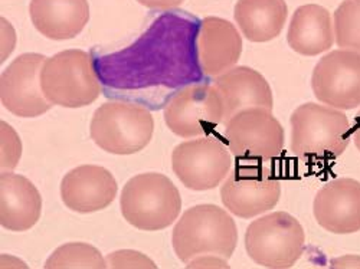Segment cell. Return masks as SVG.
<instances>
[{"instance_id":"cell-27","label":"cell","mask_w":360,"mask_h":269,"mask_svg":"<svg viewBox=\"0 0 360 269\" xmlns=\"http://www.w3.org/2000/svg\"><path fill=\"white\" fill-rule=\"evenodd\" d=\"M141 6L155 11H169L182 5L185 0H137Z\"/></svg>"},{"instance_id":"cell-23","label":"cell","mask_w":360,"mask_h":269,"mask_svg":"<svg viewBox=\"0 0 360 269\" xmlns=\"http://www.w3.org/2000/svg\"><path fill=\"white\" fill-rule=\"evenodd\" d=\"M2 127V171L18 167L22 156V143L18 133L6 123H0Z\"/></svg>"},{"instance_id":"cell-29","label":"cell","mask_w":360,"mask_h":269,"mask_svg":"<svg viewBox=\"0 0 360 269\" xmlns=\"http://www.w3.org/2000/svg\"><path fill=\"white\" fill-rule=\"evenodd\" d=\"M352 138H353L354 145L360 153V111L354 117V122H353V126H352Z\"/></svg>"},{"instance_id":"cell-24","label":"cell","mask_w":360,"mask_h":269,"mask_svg":"<svg viewBox=\"0 0 360 269\" xmlns=\"http://www.w3.org/2000/svg\"><path fill=\"white\" fill-rule=\"evenodd\" d=\"M105 261H107V268H114V269H123V268L156 269L158 268V265L148 256L133 249H122V251L111 252L105 258Z\"/></svg>"},{"instance_id":"cell-16","label":"cell","mask_w":360,"mask_h":269,"mask_svg":"<svg viewBox=\"0 0 360 269\" xmlns=\"http://www.w3.org/2000/svg\"><path fill=\"white\" fill-rule=\"evenodd\" d=\"M42 197L37 186L12 170L0 176V225L12 232H25L41 219Z\"/></svg>"},{"instance_id":"cell-19","label":"cell","mask_w":360,"mask_h":269,"mask_svg":"<svg viewBox=\"0 0 360 269\" xmlns=\"http://www.w3.org/2000/svg\"><path fill=\"white\" fill-rule=\"evenodd\" d=\"M287 42L303 56L320 55L335 44V25L328 11L320 5H304L295 9L288 25Z\"/></svg>"},{"instance_id":"cell-11","label":"cell","mask_w":360,"mask_h":269,"mask_svg":"<svg viewBox=\"0 0 360 269\" xmlns=\"http://www.w3.org/2000/svg\"><path fill=\"white\" fill-rule=\"evenodd\" d=\"M316 98L338 110L360 107V52L338 49L324 55L311 74Z\"/></svg>"},{"instance_id":"cell-25","label":"cell","mask_w":360,"mask_h":269,"mask_svg":"<svg viewBox=\"0 0 360 269\" xmlns=\"http://www.w3.org/2000/svg\"><path fill=\"white\" fill-rule=\"evenodd\" d=\"M186 268H229V265H228V259L219 255L206 254V255H200L191 259L186 263Z\"/></svg>"},{"instance_id":"cell-1","label":"cell","mask_w":360,"mask_h":269,"mask_svg":"<svg viewBox=\"0 0 360 269\" xmlns=\"http://www.w3.org/2000/svg\"><path fill=\"white\" fill-rule=\"evenodd\" d=\"M172 245L184 263L206 254L229 259L238 245V228L225 209L217 204H198L177 221Z\"/></svg>"},{"instance_id":"cell-6","label":"cell","mask_w":360,"mask_h":269,"mask_svg":"<svg viewBox=\"0 0 360 269\" xmlns=\"http://www.w3.org/2000/svg\"><path fill=\"white\" fill-rule=\"evenodd\" d=\"M304 229L292 215L273 212L255 219L245 232L248 256L269 269L292 268L303 256Z\"/></svg>"},{"instance_id":"cell-21","label":"cell","mask_w":360,"mask_h":269,"mask_svg":"<svg viewBox=\"0 0 360 269\" xmlns=\"http://www.w3.org/2000/svg\"><path fill=\"white\" fill-rule=\"evenodd\" d=\"M46 269H104L107 261L93 245L70 242L59 247L45 262Z\"/></svg>"},{"instance_id":"cell-13","label":"cell","mask_w":360,"mask_h":269,"mask_svg":"<svg viewBox=\"0 0 360 269\" xmlns=\"http://www.w3.org/2000/svg\"><path fill=\"white\" fill-rule=\"evenodd\" d=\"M243 53V37L233 23L209 16L200 20L196 35V61L205 77L217 78L236 67Z\"/></svg>"},{"instance_id":"cell-5","label":"cell","mask_w":360,"mask_h":269,"mask_svg":"<svg viewBox=\"0 0 360 269\" xmlns=\"http://www.w3.org/2000/svg\"><path fill=\"white\" fill-rule=\"evenodd\" d=\"M155 119L143 105L110 101L98 107L89 124V134L101 150L130 156L141 152L152 141Z\"/></svg>"},{"instance_id":"cell-3","label":"cell","mask_w":360,"mask_h":269,"mask_svg":"<svg viewBox=\"0 0 360 269\" xmlns=\"http://www.w3.org/2000/svg\"><path fill=\"white\" fill-rule=\"evenodd\" d=\"M120 207L126 222L136 229L158 232L176 222L182 211V197L167 176L141 173L123 188Z\"/></svg>"},{"instance_id":"cell-14","label":"cell","mask_w":360,"mask_h":269,"mask_svg":"<svg viewBox=\"0 0 360 269\" xmlns=\"http://www.w3.org/2000/svg\"><path fill=\"white\" fill-rule=\"evenodd\" d=\"M313 214L317 223L335 235L360 230V182L349 177L335 178L316 195Z\"/></svg>"},{"instance_id":"cell-4","label":"cell","mask_w":360,"mask_h":269,"mask_svg":"<svg viewBox=\"0 0 360 269\" xmlns=\"http://www.w3.org/2000/svg\"><path fill=\"white\" fill-rule=\"evenodd\" d=\"M41 85L46 100L64 108L91 105L101 96L93 58L81 49H67L46 58Z\"/></svg>"},{"instance_id":"cell-20","label":"cell","mask_w":360,"mask_h":269,"mask_svg":"<svg viewBox=\"0 0 360 269\" xmlns=\"http://www.w3.org/2000/svg\"><path fill=\"white\" fill-rule=\"evenodd\" d=\"M235 22L251 42L276 39L284 29L288 16L285 0H238Z\"/></svg>"},{"instance_id":"cell-7","label":"cell","mask_w":360,"mask_h":269,"mask_svg":"<svg viewBox=\"0 0 360 269\" xmlns=\"http://www.w3.org/2000/svg\"><path fill=\"white\" fill-rule=\"evenodd\" d=\"M224 126L229 152L236 159L269 162L280 157L284 150V129L271 110L239 111Z\"/></svg>"},{"instance_id":"cell-2","label":"cell","mask_w":360,"mask_h":269,"mask_svg":"<svg viewBox=\"0 0 360 269\" xmlns=\"http://www.w3.org/2000/svg\"><path fill=\"white\" fill-rule=\"evenodd\" d=\"M291 152L298 159H335L345 153L352 126L347 115L324 104L306 103L297 107L290 118Z\"/></svg>"},{"instance_id":"cell-15","label":"cell","mask_w":360,"mask_h":269,"mask_svg":"<svg viewBox=\"0 0 360 269\" xmlns=\"http://www.w3.org/2000/svg\"><path fill=\"white\" fill-rule=\"evenodd\" d=\"M118 192L110 170L101 166L84 164L70 170L61 182V199L77 214H94L108 207Z\"/></svg>"},{"instance_id":"cell-28","label":"cell","mask_w":360,"mask_h":269,"mask_svg":"<svg viewBox=\"0 0 360 269\" xmlns=\"http://www.w3.org/2000/svg\"><path fill=\"white\" fill-rule=\"evenodd\" d=\"M330 268H360V256L346 255L330 262Z\"/></svg>"},{"instance_id":"cell-18","label":"cell","mask_w":360,"mask_h":269,"mask_svg":"<svg viewBox=\"0 0 360 269\" xmlns=\"http://www.w3.org/2000/svg\"><path fill=\"white\" fill-rule=\"evenodd\" d=\"M29 15L37 31L52 41L77 38L89 20L88 0H31Z\"/></svg>"},{"instance_id":"cell-12","label":"cell","mask_w":360,"mask_h":269,"mask_svg":"<svg viewBox=\"0 0 360 269\" xmlns=\"http://www.w3.org/2000/svg\"><path fill=\"white\" fill-rule=\"evenodd\" d=\"M46 56L42 53H22L0 77V101L20 118H37L52 108L41 85V71Z\"/></svg>"},{"instance_id":"cell-26","label":"cell","mask_w":360,"mask_h":269,"mask_svg":"<svg viewBox=\"0 0 360 269\" xmlns=\"http://www.w3.org/2000/svg\"><path fill=\"white\" fill-rule=\"evenodd\" d=\"M16 45V34L12 25L2 18V63L6 61Z\"/></svg>"},{"instance_id":"cell-10","label":"cell","mask_w":360,"mask_h":269,"mask_svg":"<svg viewBox=\"0 0 360 269\" xmlns=\"http://www.w3.org/2000/svg\"><path fill=\"white\" fill-rule=\"evenodd\" d=\"M280 197V178L257 164L235 166L221 188V199L226 211L241 219H252L273 211Z\"/></svg>"},{"instance_id":"cell-22","label":"cell","mask_w":360,"mask_h":269,"mask_svg":"<svg viewBox=\"0 0 360 269\" xmlns=\"http://www.w3.org/2000/svg\"><path fill=\"white\" fill-rule=\"evenodd\" d=\"M333 25L340 49L360 52V0H343L335 12Z\"/></svg>"},{"instance_id":"cell-17","label":"cell","mask_w":360,"mask_h":269,"mask_svg":"<svg viewBox=\"0 0 360 269\" xmlns=\"http://www.w3.org/2000/svg\"><path fill=\"white\" fill-rule=\"evenodd\" d=\"M225 108L224 124L239 111L248 108H274V97L268 81L250 67H233L217 77L212 84Z\"/></svg>"},{"instance_id":"cell-9","label":"cell","mask_w":360,"mask_h":269,"mask_svg":"<svg viewBox=\"0 0 360 269\" xmlns=\"http://www.w3.org/2000/svg\"><path fill=\"white\" fill-rule=\"evenodd\" d=\"M232 167L229 147L219 138L202 136L180 143L172 153V169L182 185L203 192L218 188Z\"/></svg>"},{"instance_id":"cell-8","label":"cell","mask_w":360,"mask_h":269,"mask_svg":"<svg viewBox=\"0 0 360 269\" xmlns=\"http://www.w3.org/2000/svg\"><path fill=\"white\" fill-rule=\"evenodd\" d=\"M225 108L218 89L209 84H191L176 91L165 105L169 130L182 138L206 136L224 124Z\"/></svg>"}]
</instances>
